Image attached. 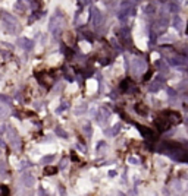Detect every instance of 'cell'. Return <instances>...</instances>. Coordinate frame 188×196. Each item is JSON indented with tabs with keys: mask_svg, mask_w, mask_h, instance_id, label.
Returning a JSON list of instances; mask_svg holds the SVG:
<instances>
[]
</instances>
